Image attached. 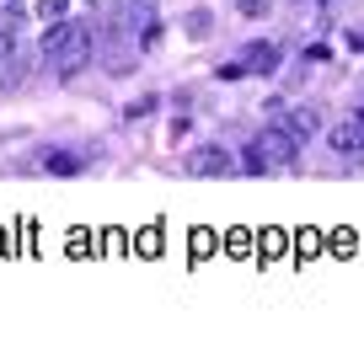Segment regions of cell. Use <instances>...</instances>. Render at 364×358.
I'll return each mask as SVG.
<instances>
[{
  "mask_svg": "<svg viewBox=\"0 0 364 358\" xmlns=\"http://www.w3.org/2000/svg\"><path fill=\"white\" fill-rule=\"evenodd\" d=\"M16 22H6V16H0V59H11L16 54V33H11Z\"/></svg>",
  "mask_w": 364,
  "mask_h": 358,
  "instance_id": "obj_10",
  "label": "cell"
},
{
  "mask_svg": "<svg viewBox=\"0 0 364 358\" xmlns=\"http://www.w3.org/2000/svg\"><path fill=\"white\" fill-rule=\"evenodd\" d=\"M182 166H188V177H230V171H236V156H230L225 145H193Z\"/></svg>",
  "mask_w": 364,
  "mask_h": 358,
  "instance_id": "obj_3",
  "label": "cell"
},
{
  "mask_svg": "<svg viewBox=\"0 0 364 358\" xmlns=\"http://www.w3.org/2000/svg\"><path fill=\"white\" fill-rule=\"evenodd\" d=\"M48 171H75V156H43Z\"/></svg>",
  "mask_w": 364,
  "mask_h": 358,
  "instance_id": "obj_11",
  "label": "cell"
},
{
  "mask_svg": "<svg viewBox=\"0 0 364 358\" xmlns=\"http://www.w3.org/2000/svg\"><path fill=\"white\" fill-rule=\"evenodd\" d=\"M188 33H193V38H204V33H209V11H193V22H188Z\"/></svg>",
  "mask_w": 364,
  "mask_h": 358,
  "instance_id": "obj_12",
  "label": "cell"
},
{
  "mask_svg": "<svg viewBox=\"0 0 364 358\" xmlns=\"http://www.w3.org/2000/svg\"><path fill=\"white\" fill-rule=\"evenodd\" d=\"M273 112H279V124H284L289 134H300V139H311V134L321 129V118H316L311 107H273Z\"/></svg>",
  "mask_w": 364,
  "mask_h": 358,
  "instance_id": "obj_6",
  "label": "cell"
},
{
  "mask_svg": "<svg viewBox=\"0 0 364 358\" xmlns=\"http://www.w3.org/2000/svg\"><path fill=\"white\" fill-rule=\"evenodd\" d=\"M38 16H48V22H59V16H70V0H38Z\"/></svg>",
  "mask_w": 364,
  "mask_h": 358,
  "instance_id": "obj_9",
  "label": "cell"
},
{
  "mask_svg": "<svg viewBox=\"0 0 364 358\" xmlns=\"http://www.w3.org/2000/svg\"><path fill=\"white\" fill-rule=\"evenodd\" d=\"M327 150L338 161H364V118H343L327 129Z\"/></svg>",
  "mask_w": 364,
  "mask_h": 358,
  "instance_id": "obj_4",
  "label": "cell"
},
{
  "mask_svg": "<svg viewBox=\"0 0 364 358\" xmlns=\"http://www.w3.org/2000/svg\"><path fill=\"white\" fill-rule=\"evenodd\" d=\"M43 59L48 65H59V70H80L91 59V33H86V22H75V16H59V22H48V33H43Z\"/></svg>",
  "mask_w": 364,
  "mask_h": 358,
  "instance_id": "obj_1",
  "label": "cell"
},
{
  "mask_svg": "<svg viewBox=\"0 0 364 358\" xmlns=\"http://www.w3.org/2000/svg\"><path fill=\"white\" fill-rule=\"evenodd\" d=\"M252 150L262 156V171H289L300 161V134H289L284 124H268L257 139H252Z\"/></svg>",
  "mask_w": 364,
  "mask_h": 358,
  "instance_id": "obj_2",
  "label": "cell"
},
{
  "mask_svg": "<svg viewBox=\"0 0 364 358\" xmlns=\"http://www.w3.org/2000/svg\"><path fill=\"white\" fill-rule=\"evenodd\" d=\"M118 16H124V27L129 33H139V27H156V6H150V0H124V6H118Z\"/></svg>",
  "mask_w": 364,
  "mask_h": 358,
  "instance_id": "obj_7",
  "label": "cell"
},
{
  "mask_svg": "<svg viewBox=\"0 0 364 358\" xmlns=\"http://www.w3.org/2000/svg\"><path fill=\"white\" fill-rule=\"evenodd\" d=\"M279 59H284L279 43H252V48H241V75H273Z\"/></svg>",
  "mask_w": 364,
  "mask_h": 358,
  "instance_id": "obj_5",
  "label": "cell"
},
{
  "mask_svg": "<svg viewBox=\"0 0 364 358\" xmlns=\"http://www.w3.org/2000/svg\"><path fill=\"white\" fill-rule=\"evenodd\" d=\"M236 16L241 22H257V16H268V0H236Z\"/></svg>",
  "mask_w": 364,
  "mask_h": 358,
  "instance_id": "obj_8",
  "label": "cell"
}]
</instances>
